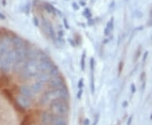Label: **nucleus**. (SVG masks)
<instances>
[{
	"label": "nucleus",
	"mask_w": 152,
	"mask_h": 125,
	"mask_svg": "<svg viewBox=\"0 0 152 125\" xmlns=\"http://www.w3.org/2000/svg\"><path fill=\"white\" fill-rule=\"evenodd\" d=\"M20 72L22 77L25 79H31L32 77H37V76L40 73L39 60L37 59H30L26 60L21 66Z\"/></svg>",
	"instance_id": "f257e3e1"
},
{
	"label": "nucleus",
	"mask_w": 152,
	"mask_h": 125,
	"mask_svg": "<svg viewBox=\"0 0 152 125\" xmlns=\"http://www.w3.org/2000/svg\"><path fill=\"white\" fill-rule=\"evenodd\" d=\"M50 108L54 114L64 115L69 112L68 103H66V101L61 100V99L53 100L50 104Z\"/></svg>",
	"instance_id": "f03ea898"
},
{
	"label": "nucleus",
	"mask_w": 152,
	"mask_h": 125,
	"mask_svg": "<svg viewBox=\"0 0 152 125\" xmlns=\"http://www.w3.org/2000/svg\"><path fill=\"white\" fill-rule=\"evenodd\" d=\"M54 67V64L49 58L39 60V70L40 72H49Z\"/></svg>",
	"instance_id": "7ed1b4c3"
},
{
	"label": "nucleus",
	"mask_w": 152,
	"mask_h": 125,
	"mask_svg": "<svg viewBox=\"0 0 152 125\" xmlns=\"http://www.w3.org/2000/svg\"><path fill=\"white\" fill-rule=\"evenodd\" d=\"M17 104L20 107V108H28L31 107V98H27L24 95H20L18 96L17 98Z\"/></svg>",
	"instance_id": "20e7f679"
},
{
	"label": "nucleus",
	"mask_w": 152,
	"mask_h": 125,
	"mask_svg": "<svg viewBox=\"0 0 152 125\" xmlns=\"http://www.w3.org/2000/svg\"><path fill=\"white\" fill-rule=\"evenodd\" d=\"M1 56H3L7 61H9L13 65L16 62V51L15 49H10L5 54Z\"/></svg>",
	"instance_id": "39448f33"
},
{
	"label": "nucleus",
	"mask_w": 152,
	"mask_h": 125,
	"mask_svg": "<svg viewBox=\"0 0 152 125\" xmlns=\"http://www.w3.org/2000/svg\"><path fill=\"white\" fill-rule=\"evenodd\" d=\"M49 86L53 87V89L60 88L64 86V81L60 76H56V77H52L49 81Z\"/></svg>",
	"instance_id": "423d86ee"
},
{
	"label": "nucleus",
	"mask_w": 152,
	"mask_h": 125,
	"mask_svg": "<svg viewBox=\"0 0 152 125\" xmlns=\"http://www.w3.org/2000/svg\"><path fill=\"white\" fill-rule=\"evenodd\" d=\"M12 46L14 47V49H19L25 47V41L24 40L21 39L19 36H13L12 37Z\"/></svg>",
	"instance_id": "0eeeda50"
},
{
	"label": "nucleus",
	"mask_w": 152,
	"mask_h": 125,
	"mask_svg": "<svg viewBox=\"0 0 152 125\" xmlns=\"http://www.w3.org/2000/svg\"><path fill=\"white\" fill-rule=\"evenodd\" d=\"M42 27H43L44 31L48 34L49 36H50V38L53 39V40H54L55 39L54 30H53V27H52V25H51V24H49L48 22L46 21V20H43V22H42Z\"/></svg>",
	"instance_id": "6e6552de"
},
{
	"label": "nucleus",
	"mask_w": 152,
	"mask_h": 125,
	"mask_svg": "<svg viewBox=\"0 0 152 125\" xmlns=\"http://www.w3.org/2000/svg\"><path fill=\"white\" fill-rule=\"evenodd\" d=\"M13 65L10 64L9 61L3 57V56H0V70L4 72H9L10 71L11 68H12Z\"/></svg>",
	"instance_id": "1a4fd4ad"
},
{
	"label": "nucleus",
	"mask_w": 152,
	"mask_h": 125,
	"mask_svg": "<svg viewBox=\"0 0 152 125\" xmlns=\"http://www.w3.org/2000/svg\"><path fill=\"white\" fill-rule=\"evenodd\" d=\"M53 119V115L48 112H44L41 115V123L42 125H48L52 124Z\"/></svg>",
	"instance_id": "9d476101"
},
{
	"label": "nucleus",
	"mask_w": 152,
	"mask_h": 125,
	"mask_svg": "<svg viewBox=\"0 0 152 125\" xmlns=\"http://www.w3.org/2000/svg\"><path fill=\"white\" fill-rule=\"evenodd\" d=\"M20 93H21L22 95H24L27 98H32L34 97V93H33L31 87H27V86H22L20 88Z\"/></svg>",
	"instance_id": "9b49d317"
},
{
	"label": "nucleus",
	"mask_w": 152,
	"mask_h": 125,
	"mask_svg": "<svg viewBox=\"0 0 152 125\" xmlns=\"http://www.w3.org/2000/svg\"><path fill=\"white\" fill-rule=\"evenodd\" d=\"M37 79L38 82L45 83V82H48L50 81L51 76H50L48 72H40L37 76Z\"/></svg>",
	"instance_id": "f8f14e48"
},
{
	"label": "nucleus",
	"mask_w": 152,
	"mask_h": 125,
	"mask_svg": "<svg viewBox=\"0 0 152 125\" xmlns=\"http://www.w3.org/2000/svg\"><path fill=\"white\" fill-rule=\"evenodd\" d=\"M43 87L44 83L37 81L31 85V90H32L34 93H39L40 92H42V90L43 89Z\"/></svg>",
	"instance_id": "ddd939ff"
},
{
	"label": "nucleus",
	"mask_w": 152,
	"mask_h": 125,
	"mask_svg": "<svg viewBox=\"0 0 152 125\" xmlns=\"http://www.w3.org/2000/svg\"><path fill=\"white\" fill-rule=\"evenodd\" d=\"M52 125H68L67 120L62 117H56L53 118Z\"/></svg>",
	"instance_id": "4468645a"
},
{
	"label": "nucleus",
	"mask_w": 152,
	"mask_h": 125,
	"mask_svg": "<svg viewBox=\"0 0 152 125\" xmlns=\"http://www.w3.org/2000/svg\"><path fill=\"white\" fill-rule=\"evenodd\" d=\"M48 73L51 76V78L52 77H56V76H59V70H58V68L56 65H54V67L49 71Z\"/></svg>",
	"instance_id": "2eb2a0df"
},
{
	"label": "nucleus",
	"mask_w": 152,
	"mask_h": 125,
	"mask_svg": "<svg viewBox=\"0 0 152 125\" xmlns=\"http://www.w3.org/2000/svg\"><path fill=\"white\" fill-rule=\"evenodd\" d=\"M84 87V80H83V79H80L79 83H78V87H79V89H82V87Z\"/></svg>",
	"instance_id": "dca6fc26"
},
{
	"label": "nucleus",
	"mask_w": 152,
	"mask_h": 125,
	"mask_svg": "<svg viewBox=\"0 0 152 125\" xmlns=\"http://www.w3.org/2000/svg\"><path fill=\"white\" fill-rule=\"evenodd\" d=\"M82 93H83V90H82V89H80V91H79V93H78V95H77V98H79V99L81 98Z\"/></svg>",
	"instance_id": "f3484780"
},
{
	"label": "nucleus",
	"mask_w": 152,
	"mask_h": 125,
	"mask_svg": "<svg viewBox=\"0 0 152 125\" xmlns=\"http://www.w3.org/2000/svg\"><path fill=\"white\" fill-rule=\"evenodd\" d=\"M81 69L82 70L85 69V59H83V58L81 60Z\"/></svg>",
	"instance_id": "a211bd4d"
},
{
	"label": "nucleus",
	"mask_w": 152,
	"mask_h": 125,
	"mask_svg": "<svg viewBox=\"0 0 152 125\" xmlns=\"http://www.w3.org/2000/svg\"><path fill=\"white\" fill-rule=\"evenodd\" d=\"M131 90H132V93H135V86H134V84L131 86Z\"/></svg>",
	"instance_id": "6ab92c4d"
},
{
	"label": "nucleus",
	"mask_w": 152,
	"mask_h": 125,
	"mask_svg": "<svg viewBox=\"0 0 152 125\" xmlns=\"http://www.w3.org/2000/svg\"><path fill=\"white\" fill-rule=\"evenodd\" d=\"M132 119H133V117L131 116L130 118L129 119V120H128V123H127V125H130L131 123H132Z\"/></svg>",
	"instance_id": "aec40b11"
},
{
	"label": "nucleus",
	"mask_w": 152,
	"mask_h": 125,
	"mask_svg": "<svg viewBox=\"0 0 152 125\" xmlns=\"http://www.w3.org/2000/svg\"><path fill=\"white\" fill-rule=\"evenodd\" d=\"M97 124H98V117L96 119V120L94 121V123H93L91 125H97Z\"/></svg>",
	"instance_id": "412c9836"
},
{
	"label": "nucleus",
	"mask_w": 152,
	"mask_h": 125,
	"mask_svg": "<svg viewBox=\"0 0 152 125\" xmlns=\"http://www.w3.org/2000/svg\"><path fill=\"white\" fill-rule=\"evenodd\" d=\"M89 124V119H86L85 120V125H88Z\"/></svg>",
	"instance_id": "4be33fe9"
},
{
	"label": "nucleus",
	"mask_w": 152,
	"mask_h": 125,
	"mask_svg": "<svg viewBox=\"0 0 152 125\" xmlns=\"http://www.w3.org/2000/svg\"><path fill=\"white\" fill-rule=\"evenodd\" d=\"M127 102H124V103H123V106H124V108H125L126 106H127Z\"/></svg>",
	"instance_id": "5701e85b"
},
{
	"label": "nucleus",
	"mask_w": 152,
	"mask_h": 125,
	"mask_svg": "<svg viewBox=\"0 0 152 125\" xmlns=\"http://www.w3.org/2000/svg\"><path fill=\"white\" fill-rule=\"evenodd\" d=\"M151 119H152V114H151Z\"/></svg>",
	"instance_id": "b1692460"
}]
</instances>
